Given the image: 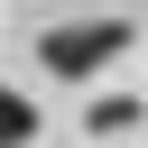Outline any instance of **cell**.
<instances>
[{
    "label": "cell",
    "instance_id": "7a4b0ae2",
    "mask_svg": "<svg viewBox=\"0 0 148 148\" xmlns=\"http://www.w3.org/2000/svg\"><path fill=\"white\" fill-rule=\"evenodd\" d=\"M92 139H120V130H139V102L130 92H111V102H92V120H83Z\"/></svg>",
    "mask_w": 148,
    "mask_h": 148
},
{
    "label": "cell",
    "instance_id": "6da1fadb",
    "mask_svg": "<svg viewBox=\"0 0 148 148\" xmlns=\"http://www.w3.org/2000/svg\"><path fill=\"white\" fill-rule=\"evenodd\" d=\"M130 37H139L130 18H65V28L37 37V65H46L56 83H92L111 56H130Z\"/></svg>",
    "mask_w": 148,
    "mask_h": 148
},
{
    "label": "cell",
    "instance_id": "3957f363",
    "mask_svg": "<svg viewBox=\"0 0 148 148\" xmlns=\"http://www.w3.org/2000/svg\"><path fill=\"white\" fill-rule=\"evenodd\" d=\"M0 139H37V102L0 83Z\"/></svg>",
    "mask_w": 148,
    "mask_h": 148
}]
</instances>
